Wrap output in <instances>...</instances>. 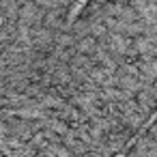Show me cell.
I'll list each match as a JSON object with an SVG mask.
<instances>
[{"mask_svg":"<svg viewBox=\"0 0 157 157\" xmlns=\"http://www.w3.org/2000/svg\"><path fill=\"white\" fill-rule=\"evenodd\" d=\"M86 2H88V0H78V2L73 5V11L69 13V24H73V20H75V17L80 15V11L86 7Z\"/></svg>","mask_w":157,"mask_h":157,"instance_id":"cell-1","label":"cell"}]
</instances>
